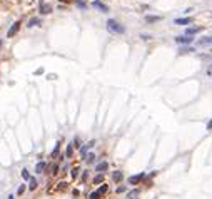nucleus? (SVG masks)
Here are the masks:
<instances>
[{
    "mask_svg": "<svg viewBox=\"0 0 212 199\" xmlns=\"http://www.w3.org/2000/svg\"><path fill=\"white\" fill-rule=\"evenodd\" d=\"M107 29L110 30V32H114V34H124L125 32V29H124L117 20H114V18H110V20L107 22Z\"/></svg>",
    "mask_w": 212,
    "mask_h": 199,
    "instance_id": "obj_1",
    "label": "nucleus"
},
{
    "mask_svg": "<svg viewBox=\"0 0 212 199\" xmlns=\"http://www.w3.org/2000/svg\"><path fill=\"white\" fill-rule=\"evenodd\" d=\"M39 12H40L42 15L50 14V12H52V5L47 4V2H42V4H40V7H39Z\"/></svg>",
    "mask_w": 212,
    "mask_h": 199,
    "instance_id": "obj_2",
    "label": "nucleus"
},
{
    "mask_svg": "<svg viewBox=\"0 0 212 199\" xmlns=\"http://www.w3.org/2000/svg\"><path fill=\"white\" fill-rule=\"evenodd\" d=\"M145 178V174L144 172H140V174H137V176H130L129 178V184H132V186H135V184H139L142 179Z\"/></svg>",
    "mask_w": 212,
    "mask_h": 199,
    "instance_id": "obj_3",
    "label": "nucleus"
},
{
    "mask_svg": "<svg viewBox=\"0 0 212 199\" xmlns=\"http://www.w3.org/2000/svg\"><path fill=\"white\" fill-rule=\"evenodd\" d=\"M18 29H20V22H15L14 25H12L10 29H8V32H7V37H14L15 34L18 32Z\"/></svg>",
    "mask_w": 212,
    "mask_h": 199,
    "instance_id": "obj_4",
    "label": "nucleus"
},
{
    "mask_svg": "<svg viewBox=\"0 0 212 199\" xmlns=\"http://www.w3.org/2000/svg\"><path fill=\"white\" fill-rule=\"evenodd\" d=\"M93 7H95V8H99V10H100V12H104V14H105V12H109V7H107V5H105V4H102V2H99V0H93Z\"/></svg>",
    "mask_w": 212,
    "mask_h": 199,
    "instance_id": "obj_5",
    "label": "nucleus"
},
{
    "mask_svg": "<svg viewBox=\"0 0 212 199\" xmlns=\"http://www.w3.org/2000/svg\"><path fill=\"white\" fill-rule=\"evenodd\" d=\"M176 42L177 43H191L192 42V39H191V35H180V37H176Z\"/></svg>",
    "mask_w": 212,
    "mask_h": 199,
    "instance_id": "obj_6",
    "label": "nucleus"
},
{
    "mask_svg": "<svg viewBox=\"0 0 212 199\" xmlns=\"http://www.w3.org/2000/svg\"><path fill=\"white\" fill-rule=\"evenodd\" d=\"M93 144H95V141H90L89 144H85V146H84V147L80 149V156H82V157H85V152L89 151L90 147H93Z\"/></svg>",
    "mask_w": 212,
    "mask_h": 199,
    "instance_id": "obj_7",
    "label": "nucleus"
},
{
    "mask_svg": "<svg viewBox=\"0 0 212 199\" xmlns=\"http://www.w3.org/2000/svg\"><path fill=\"white\" fill-rule=\"evenodd\" d=\"M122 178H124V174L120 172V171H115V172L112 174V179H114V182H120V181H122Z\"/></svg>",
    "mask_w": 212,
    "mask_h": 199,
    "instance_id": "obj_8",
    "label": "nucleus"
},
{
    "mask_svg": "<svg viewBox=\"0 0 212 199\" xmlns=\"http://www.w3.org/2000/svg\"><path fill=\"white\" fill-rule=\"evenodd\" d=\"M107 167H109V164L104 161V162H99L97 166H95V171H97V172H104V171L107 169Z\"/></svg>",
    "mask_w": 212,
    "mask_h": 199,
    "instance_id": "obj_9",
    "label": "nucleus"
},
{
    "mask_svg": "<svg viewBox=\"0 0 212 199\" xmlns=\"http://www.w3.org/2000/svg\"><path fill=\"white\" fill-rule=\"evenodd\" d=\"M45 167H47V164L43 162V161H40V162H39V164H37V166H35V172H37V174H42Z\"/></svg>",
    "mask_w": 212,
    "mask_h": 199,
    "instance_id": "obj_10",
    "label": "nucleus"
},
{
    "mask_svg": "<svg viewBox=\"0 0 212 199\" xmlns=\"http://www.w3.org/2000/svg\"><path fill=\"white\" fill-rule=\"evenodd\" d=\"M199 45H212V37H204V39L199 40Z\"/></svg>",
    "mask_w": 212,
    "mask_h": 199,
    "instance_id": "obj_11",
    "label": "nucleus"
},
{
    "mask_svg": "<svg viewBox=\"0 0 212 199\" xmlns=\"http://www.w3.org/2000/svg\"><path fill=\"white\" fill-rule=\"evenodd\" d=\"M197 32H201V27H191V29L185 30V35H194Z\"/></svg>",
    "mask_w": 212,
    "mask_h": 199,
    "instance_id": "obj_12",
    "label": "nucleus"
},
{
    "mask_svg": "<svg viewBox=\"0 0 212 199\" xmlns=\"http://www.w3.org/2000/svg\"><path fill=\"white\" fill-rule=\"evenodd\" d=\"M35 25H40V18L32 17V18L29 20V25H27V27H35Z\"/></svg>",
    "mask_w": 212,
    "mask_h": 199,
    "instance_id": "obj_13",
    "label": "nucleus"
},
{
    "mask_svg": "<svg viewBox=\"0 0 212 199\" xmlns=\"http://www.w3.org/2000/svg\"><path fill=\"white\" fill-rule=\"evenodd\" d=\"M29 181H30V184H29V189H30V191H33V189H37V186H39V182L35 181V178H30Z\"/></svg>",
    "mask_w": 212,
    "mask_h": 199,
    "instance_id": "obj_14",
    "label": "nucleus"
},
{
    "mask_svg": "<svg viewBox=\"0 0 212 199\" xmlns=\"http://www.w3.org/2000/svg\"><path fill=\"white\" fill-rule=\"evenodd\" d=\"M72 154H74V142H72V144H68L67 151H65V156H67V157H72Z\"/></svg>",
    "mask_w": 212,
    "mask_h": 199,
    "instance_id": "obj_15",
    "label": "nucleus"
},
{
    "mask_svg": "<svg viewBox=\"0 0 212 199\" xmlns=\"http://www.w3.org/2000/svg\"><path fill=\"white\" fill-rule=\"evenodd\" d=\"M107 189H109V186H107V184H102L100 188L97 189V191H99V194H100V196H104L105 192H107Z\"/></svg>",
    "mask_w": 212,
    "mask_h": 199,
    "instance_id": "obj_16",
    "label": "nucleus"
},
{
    "mask_svg": "<svg viewBox=\"0 0 212 199\" xmlns=\"http://www.w3.org/2000/svg\"><path fill=\"white\" fill-rule=\"evenodd\" d=\"M102 181H104V174H97V176L93 178V182H95V184H100Z\"/></svg>",
    "mask_w": 212,
    "mask_h": 199,
    "instance_id": "obj_17",
    "label": "nucleus"
},
{
    "mask_svg": "<svg viewBox=\"0 0 212 199\" xmlns=\"http://www.w3.org/2000/svg\"><path fill=\"white\" fill-rule=\"evenodd\" d=\"M189 18H176V24H180V25H185V24H189Z\"/></svg>",
    "mask_w": 212,
    "mask_h": 199,
    "instance_id": "obj_18",
    "label": "nucleus"
},
{
    "mask_svg": "<svg viewBox=\"0 0 212 199\" xmlns=\"http://www.w3.org/2000/svg\"><path fill=\"white\" fill-rule=\"evenodd\" d=\"M102 196L99 194V191H95V192H90V196H89V199H100Z\"/></svg>",
    "mask_w": 212,
    "mask_h": 199,
    "instance_id": "obj_19",
    "label": "nucleus"
},
{
    "mask_svg": "<svg viewBox=\"0 0 212 199\" xmlns=\"http://www.w3.org/2000/svg\"><path fill=\"white\" fill-rule=\"evenodd\" d=\"M79 172H80V169H79V167H74V169H72V172H70V176H72V178L75 179L77 176H79Z\"/></svg>",
    "mask_w": 212,
    "mask_h": 199,
    "instance_id": "obj_20",
    "label": "nucleus"
},
{
    "mask_svg": "<svg viewBox=\"0 0 212 199\" xmlns=\"http://www.w3.org/2000/svg\"><path fill=\"white\" fill-rule=\"evenodd\" d=\"M59 149H60V142H57V146H55L54 152H52V157H57V154H59Z\"/></svg>",
    "mask_w": 212,
    "mask_h": 199,
    "instance_id": "obj_21",
    "label": "nucleus"
},
{
    "mask_svg": "<svg viewBox=\"0 0 212 199\" xmlns=\"http://www.w3.org/2000/svg\"><path fill=\"white\" fill-rule=\"evenodd\" d=\"M50 172L52 174H57L59 172V166H57V164H52V166H50Z\"/></svg>",
    "mask_w": 212,
    "mask_h": 199,
    "instance_id": "obj_22",
    "label": "nucleus"
},
{
    "mask_svg": "<svg viewBox=\"0 0 212 199\" xmlns=\"http://www.w3.org/2000/svg\"><path fill=\"white\" fill-rule=\"evenodd\" d=\"M137 196H139V191H132V192H129L127 199H134V197H137Z\"/></svg>",
    "mask_w": 212,
    "mask_h": 199,
    "instance_id": "obj_23",
    "label": "nucleus"
},
{
    "mask_svg": "<svg viewBox=\"0 0 212 199\" xmlns=\"http://www.w3.org/2000/svg\"><path fill=\"white\" fill-rule=\"evenodd\" d=\"M25 189H27V188H25V184H22V186H20V188H18V191H17V194H18V196H22V194H24V192H25Z\"/></svg>",
    "mask_w": 212,
    "mask_h": 199,
    "instance_id": "obj_24",
    "label": "nucleus"
},
{
    "mask_svg": "<svg viewBox=\"0 0 212 199\" xmlns=\"http://www.w3.org/2000/svg\"><path fill=\"white\" fill-rule=\"evenodd\" d=\"M22 178H24V179H30V174H29V171H27V169L22 171Z\"/></svg>",
    "mask_w": 212,
    "mask_h": 199,
    "instance_id": "obj_25",
    "label": "nucleus"
},
{
    "mask_svg": "<svg viewBox=\"0 0 212 199\" xmlns=\"http://www.w3.org/2000/svg\"><path fill=\"white\" fill-rule=\"evenodd\" d=\"M65 188H67V182H59L57 184V189H62V191H64Z\"/></svg>",
    "mask_w": 212,
    "mask_h": 199,
    "instance_id": "obj_26",
    "label": "nucleus"
},
{
    "mask_svg": "<svg viewBox=\"0 0 212 199\" xmlns=\"http://www.w3.org/2000/svg\"><path fill=\"white\" fill-rule=\"evenodd\" d=\"M93 159H95V156H93V154H89V156L85 157V161H87V162H93Z\"/></svg>",
    "mask_w": 212,
    "mask_h": 199,
    "instance_id": "obj_27",
    "label": "nucleus"
},
{
    "mask_svg": "<svg viewBox=\"0 0 212 199\" xmlns=\"http://www.w3.org/2000/svg\"><path fill=\"white\" fill-rule=\"evenodd\" d=\"M159 18H160V17H145V20H147V22H157Z\"/></svg>",
    "mask_w": 212,
    "mask_h": 199,
    "instance_id": "obj_28",
    "label": "nucleus"
},
{
    "mask_svg": "<svg viewBox=\"0 0 212 199\" xmlns=\"http://www.w3.org/2000/svg\"><path fill=\"white\" fill-rule=\"evenodd\" d=\"M187 52H192V49L189 47V49H180V54H187Z\"/></svg>",
    "mask_w": 212,
    "mask_h": 199,
    "instance_id": "obj_29",
    "label": "nucleus"
},
{
    "mask_svg": "<svg viewBox=\"0 0 212 199\" xmlns=\"http://www.w3.org/2000/svg\"><path fill=\"white\" fill-rule=\"evenodd\" d=\"M77 5H79V7H85V2H82V0H79V2H77Z\"/></svg>",
    "mask_w": 212,
    "mask_h": 199,
    "instance_id": "obj_30",
    "label": "nucleus"
},
{
    "mask_svg": "<svg viewBox=\"0 0 212 199\" xmlns=\"http://www.w3.org/2000/svg\"><path fill=\"white\" fill-rule=\"evenodd\" d=\"M124 191H125V188H124V186H120V188L117 189V192H124Z\"/></svg>",
    "mask_w": 212,
    "mask_h": 199,
    "instance_id": "obj_31",
    "label": "nucleus"
},
{
    "mask_svg": "<svg viewBox=\"0 0 212 199\" xmlns=\"http://www.w3.org/2000/svg\"><path fill=\"white\" fill-rule=\"evenodd\" d=\"M207 129H209V130H210V129H212V120H210V122H209V124H207Z\"/></svg>",
    "mask_w": 212,
    "mask_h": 199,
    "instance_id": "obj_32",
    "label": "nucleus"
},
{
    "mask_svg": "<svg viewBox=\"0 0 212 199\" xmlns=\"http://www.w3.org/2000/svg\"><path fill=\"white\" fill-rule=\"evenodd\" d=\"M60 2H70V0H60Z\"/></svg>",
    "mask_w": 212,
    "mask_h": 199,
    "instance_id": "obj_33",
    "label": "nucleus"
},
{
    "mask_svg": "<svg viewBox=\"0 0 212 199\" xmlns=\"http://www.w3.org/2000/svg\"><path fill=\"white\" fill-rule=\"evenodd\" d=\"M8 199H14V197H12V196H8Z\"/></svg>",
    "mask_w": 212,
    "mask_h": 199,
    "instance_id": "obj_34",
    "label": "nucleus"
},
{
    "mask_svg": "<svg viewBox=\"0 0 212 199\" xmlns=\"http://www.w3.org/2000/svg\"><path fill=\"white\" fill-rule=\"evenodd\" d=\"M210 72H212V67H210Z\"/></svg>",
    "mask_w": 212,
    "mask_h": 199,
    "instance_id": "obj_35",
    "label": "nucleus"
}]
</instances>
